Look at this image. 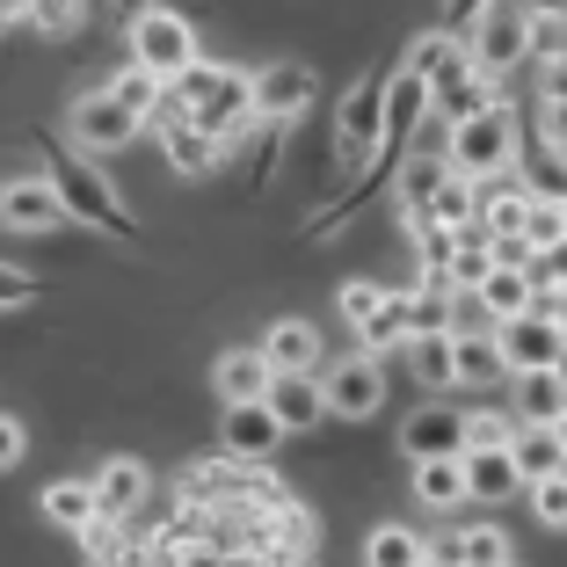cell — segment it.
Wrapping results in <instances>:
<instances>
[{"mask_svg":"<svg viewBox=\"0 0 567 567\" xmlns=\"http://www.w3.org/2000/svg\"><path fill=\"white\" fill-rule=\"evenodd\" d=\"M175 110H189V117H204L226 146H240V138L262 124V110H255V73L240 66H212V59H197V66L175 81Z\"/></svg>","mask_w":567,"mask_h":567,"instance_id":"cell-1","label":"cell"},{"mask_svg":"<svg viewBox=\"0 0 567 567\" xmlns=\"http://www.w3.org/2000/svg\"><path fill=\"white\" fill-rule=\"evenodd\" d=\"M385 81L393 73H357L342 87V102H334V161H342V175H357V167H371L385 153Z\"/></svg>","mask_w":567,"mask_h":567,"instance_id":"cell-2","label":"cell"},{"mask_svg":"<svg viewBox=\"0 0 567 567\" xmlns=\"http://www.w3.org/2000/svg\"><path fill=\"white\" fill-rule=\"evenodd\" d=\"M444 153L458 175H481V183L509 175L517 167V117H509V102H495V110H481L466 124H444Z\"/></svg>","mask_w":567,"mask_h":567,"instance_id":"cell-3","label":"cell"},{"mask_svg":"<svg viewBox=\"0 0 567 567\" xmlns=\"http://www.w3.org/2000/svg\"><path fill=\"white\" fill-rule=\"evenodd\" d=\"M124 44H132V59H138V66H153L161 81H183V73L204 59L197 30H189L175 8H132V16H124Z\"/></svg>","mask_w":567,"mask_h":567,"instance_id":"cell-4","label":"cell"},{"mask_svg":"<svg viewBox=\"0 0 567 567\" xmlns=\"http://www.w3.org/2000/svg\"><path fill=\"white\" fill-rule=\"evenodd\" d=\"M66 132H73V146L81 153H124L138 132H146V117H138L132 102H117V87L102 81V87H87V95H73L66 102Z\"/></svg>","mask_w":567,"mask_h":567,"instance_id":"cell-5","label":"cell"},{"mask_svg":"<svg viewBox=\"0 0 567 567\" xmlns=\"http://www.w3.org/2000/svg\"><path fill=\"white\" fill-rule=\"evenodd\" d=\"M51 175H59V189H66V204H73V218H81V226H95V234H117V240L132 234V212H124L117 183H110V175L95 167V153L73 146L66 161L51 167Z\"/></svg>","mask_w":567,"mask_h":567,"instance_id":"cell-6","label":"cell"},{"mask_svg":"<svg viewBox=\"0 0 567 567\" xmlns=\"http://www.w3.org/2000/svg\"><path fill=\"white\" fill-rule=\"evenodd\" d=\"M466 44H473V66L502 81V73H517L524 59L538 51V16L524 8V0H517V8H502V0H495V8L466 30Z\"/></svg>","mask_w":567,"mask_h":567,"instance_id":"cell-7","label":"cell"},{"mask_svg":"<svg viewBox=\"0 0 567 567\" xmlns=\"http://www.w3.org/2000/svg\"><path fill=\"white\" fill-rule=\"evenodd\" d=\"M0 218H8V234H59L73 218V204H66V189H59V175H30V167H16L8 175V189H0Z\"/></svg>","mask_w":567,"mask_h":567,"instance_id":"cell-8","label":"cell"},{"mask_svg":"<svg viewBox=\"0 0 567 567\" xmlns=\"http://www.w3.org/2000/svg\"><path fill=\"white\" fill-rule=\"evenodd\" d=\"M328 401H334V422H371L385 408V357L379 350H364L357 342L350 357H328Z\"/></svg>","mask_w":567,"mask_h":567,"instance_id":"cell-9","label":"cell"},{"mask_svg":"<svg viewBox=\"0 0 567 567\" xmlns=\"http://www.w3.org/2000/svg\"><path fill=\"white\" fill-rule=\"evenodd\" d=\"M153 124H161L153 138H161V153H167V167H175V175H212V167H226V153H234L226 138L212 132V124L189 117V110H175V102H167Z\"/></svg>","mask_w":567,"mask_h":567,"instance_id":"cell-10","label":"cell"},{"mask_svg":"<svg viewBox=\"0 0 567 567\" xmlns=\"http://www.w3.org/2000/svg\"><path fill=\"white\" fill-rule=\"evenodd\" d=\"M284 415L269 401H226V422H218V444H226V458H240V466H255V458H277L284 444Z\"/></svg>","mask_w":567,"mask_h":567,"instance_id":"cell-11","label":"cell"},{"mask_svg":"<svg viewBox=\"0 0 567 567\" xmlns=\"http://www.w3.org/2000/svg\"><path fill=\"white\" fill-rule=\"evenodd\" d=\"M313 95H320V81L299 59H277V66L255 73V110H262V124H299L306 110H313Z\"/></svg>","mask_w":567,"mask_h":567,"instance_id":"cell-12","label":"cell"},{"mask_svg":"<svg viewBox=\"0 0 567 567\" xmlns=\"http://www.w3.org/2000/svg\"><path fill=\"white\" fill-rule=\"evenodd\" d=\"M269 385H277V364H269L262 342H234V350L212 357V393L218 401H269Z\"/></svg>","mask_w":567,"mask_h":567,"instance_id":"cell-13","label":"cell"},{"mask_svg":"<svg viewBox=\"0 0 567 567\" xmlns=\"http://www.w3.org/2000/svg\"><path fill=\"white\" fill-rule=\"evenodd\" d=\"M502 350H509V364L517 371H538V364H567V328L546 313V306H532V313L502 320Z\"/></svg>","mask_w":567,"mask_h":567,"instance_id":"cell-14","label":"cell"},{"mask_svg":"<svg viewBox=\"0 0 567 567\" xmlns=\"http://www.w3.org/2000/svg\"><path fill=\"white\" fill-rule=\"evenodd\" d=\"M538 291H546V284H538V269H532V262H509V255H495V269H487L481 291H473V306H487V320L502 328V320L532 313Z\"/></svg>","mask_w":567,"mask_h":567,"instance_id":"cell-15","label":"cell"},{"mask_svg":"<svg viewBox=\"0 0 567 567\" xmlns=\"http://www.w3.org/2000/svg\"><path fill=\"white\" fill-rule=\"evenodd\" d=\"M408 66H415L422 81L436 87V95H451L458 81H473V73H481V66H473V44H466L458 30H430V37H415V44H408Z\"/></svg>","mask_w":567,"mask_h":567,"instance_id":"cell-16","label":"cell"},{"mask_svg":"<svg viewBox=\"0 0 567 567\" xmlns=\"http://www.w3.org/2000/svg\"><path fill=\"white\" fill-rule=\"evenodd\" d=\"M466 481H473V502H487V509H502L509 495H532L517 444H466Z\"/></svg>","mask_w":567,"mask_h":567,"instance_id":"cell-17","label":"cell"},{"mask_svg":"<svg viewBox=\"0 0 567 567\" xmlns=\"http://www.w3.org/2000/svg\"><path fill=\"white\" fill-rule=\"evenodd\" d=\"M269 408L284 415V430H291V436H299V430H320V422L334 415L328 379H320V371H277V385H269Z\"/></svg>","mask_w":567,"mask_h":567,"instance_id":"cell-18","label":"cell"},{"mask_svg":"<svg viewBox=\"0 0 567 567\" xmlns=\"http://www.w3.org/2000/svg\"><path fill=\"white\" fill-rule=\"evenodd\" d=\"M473 436H466V415H451V408H436V401H422L415 415L401 422V451L408 458H458Z\"/></svg>","mask_w":567,"mask_h":567,"instance_id":"cell-19","label":"cell"},{"mask_svg":"<svg viewBox=\"0 0 567 567\" xmlns=\"http://www.w3.org/2000/svg\"><path fill=\"white\" fill-rule=\"evenodd\" d=\"M430 560H451V567H509L517 560V538L502 524H458L451 538H430Z\"/></svg>","mask_w":567,"mask_h":567,"instance_id":"cell-20","label":"cell"},{"mask_svg":"<svg viewBox=\"0 0 567 567\" xmlns=\"http://www.w3.org/2000/svg\"><path fill=\"white\" fill-rule=\"evenodd\" d=\"M430 117H436V87L401 59V66H393V81H385V146H393V138H408V132H422Z\"/></svg>","mask_w":567,"mask_h":567,"instance_id":"cell-21","label":"cell"},{"mask_svg":"<svg viewBox=\"0 0 567 567\" xmlns=\"http://www.w3.org/2000/svg\"><path fill=\"white\" fill-rule=\"evenodd\" d=\"M37 517H44L51 532H66V538H81L87 524L102 517L95 473H87V481H44V495H37Z\"/></svg>","mask_w":567,"mask_h":567,"instance_id":"cell-22","label":"cell"},{"mask_svg":"<svg viewBox=\"0 0 567 567\" xmlns=\"http://www.w3.org/2000/svg\"><path fill=\"white\" fill-rule=\"evenodd\" d=\"M509 408H517L524 422H560L567 415V364L509 371Z\"/></svg>","mask_w":567,"mask_h":567,"instance_id":"cell-23","label":"cell"},{"mask_svg":"<svg viewBox=\"0 0 567 567\" xmlns=\"http://www.w3.org/2000/svg\"><path fill=\"white\" fill-rule=\"evenodd\" d=\"M408 371H415L422 393H451L458 385V328H436V334H408Z\"/></svg>","mask_w":567,"mask_h":567,"instance_id":"cell-24","label":"cell"},{"mask_svg":"<svg viewBox=\"0 0 567 567\" xmlns=\"http://www.w3.org/2000/svg\"><path fill=\"white\" fill-rule=\"evenodd\" d=\"M146 487H153V473L138 466V458H102L95 466L102 517H138V509H146Z\"/></svg>","mask_w":567,"mask_h":567,"instance_id":"cell-25","label":"cell"},{"mask_svg":"<svg viewBox=\"0 0 567 567\" xmlns=\"http://www.w3.org/2000/svg\"><path fill=\"white\" fill-rule=\"evenodd\" d=\"M444 175H451V153H436V146H415L401 161V183H393V197H401V218H422L430 212V197L444 189Z\"/></svg>","mask_w":567,"mask_h":567,"instance_id":"cell-26","label":"cell"},{"mask_svg":"<svg viewBox=\"0 0 567 567\" xmlns=\"http://www.w3.org/2000/svg\"><path fill=\"white\" fill-rule=\"evenodd\" d=\"M262 350H269V364H277V371H328L313 320H269V328H262Z\"/></svg>","mask_w":567,"mask_h":567,"instance_id":"cell-27","label":"cell"},{"mask_svg":"<svg viewBox=\"0 0 567 567\" xmlns=\"http://www.w3.org/2000/svg\"><path fill=\"white\" fill-rule=\"evenodd\" d=\"M415 502L422 509H458V502H473V481H466V451L458 458H415Z\"/></svg>","mask_w":567,"mask_h":567,"instance_id":"cell-28","label":"cell"},{"mask_svg":"<svg viewBox=\"0 0 567 567\" xmlns=\"http://www.w3.org/2000/svg\"><path fill=\"white\" fill-rule=\"evenodd\" d=\"M509 350H502V328H487V334H458V385H473V393H487V385H502L509 379Z\"/></svg>","mask_w":567,"mask_h":567,"instance_id":"cell-29","label":"cell"},{"mask_svg":"<svg viewBox=\"0 0 567 567\" xmlns=\"http://www.w3.org/2000/svg\"><path fill=\"white\" fill-rule=\"evenodd\" d=\"M357 342H364V350H379V357H393V350H408V291H379V306H371L364 320H357Z\"/></svg>","mask_w":567,"mask_h":567,"instance_id":"cell-30","label":"cell"},{"mask_svg":"<svg viewBox=\"0 0 567 567\" xmlns=\"http://www.w3.org/2000/svg\"><path fill=\"white\" fill-rule=\"evenodd\" d=\"M364 567H430V538L415 524H371Z\"/></svg>","mask_w":567,"mask_h":567,"instance_id":"cell-31","label":"cell"},{"mask_svg":"<svg viewBox=\"0 0 567 567\" xmlns=\"http://www.w3.org/2000/svg\"><path fill=\"white\" fill-rule=\"evenodd\" d=\"M110 87H117V102H132L138 117L153 124V117L167 110V87H175V81H161L153 66H138V59H132V66H117V73H110Z\"/></svg>","mask_w":567,"mask_h":567,"instance_id":"cell-32","label":"cell"},{"mask_svg":"<svg viewBox=\"0 0 567 567\" xmlns=\"http://www.w3.org/2000/svg\"><path fill=\"white\" fill-rule=\"evenodd\" d=\"M517 466H524V481L567 466V444H560V430H553V422H524V430H517Z\"/></svg>","mask_w":567,"mask_h":567,"instance_id":"cell-33","label":"cell"},{"mask_svg":"<svg viewBox=\"0 0 567 567\" xmlns=\"http://www.w3.org/2000/svg\"><path fill=\"white\" fill-rule=\"evenodd\" d=\"M524 240H532V248H553V240H567V189H538V197H532Z\"/></svg>","mask_w":567,"mask_h":567,"instance_id":"cell-34","label":"cell"},{"mask_svg":"<svg viewBox=\"0 0 567 567\" xmlns=\"http://www.w3.org/2000/svg\"><path fill=\"white\" fill-rule=\"evenodd\" d=\"M532 517L546 524V532H567V466H553V473L532 481Z\"/></svg>","mask_w":567,"mask_h":567,"instance_id":"cell-35","label":"cell"},{"mask_svg":"<svg viewBox=\"0 0 567 567\" xmlns=\"http://www.w3.org/2000/svg\"><path fill=\"white\" fill-rule=\"evenodd\" d=\"M269 524H277V560H306L313 553V517H306L299 502H284Z\"/></svg>","mask_w":567,"mask_h":567,"instance_id":"cell-36","label":"cell"},{"mask_svg":"<svg viewBox=\"0 0 567 567\" xmlns=\"http://www.w3.org/2000/svg\"><path fill=\"white\" fill-rule=\"evenodd\" d=\"M487 269H495V240H458V255H451V284H458V291H481V277H487Z\"/></svg>","mask_w":567,"mask_h":567,"instance_id":"cell-37","label":"cell"},{"mask_svg":"<svg viewBox=\"0 0 567 567\" xmlns=\"http://www.w3.org/2000/svg\"><path fill=\"white\" fill-rule=\"evenodd\" d=\"M517 430H524V415H517V408H509V415L466 408V436H473V444H517Z\"/></svg>","mask_w":567,"mask_h":567,"instance_id":"cell-38","label":"cell"},{"mask_svg":"<svg viewBox=\"0 0 567 567\" xmlns=\"http://www.w3.org/2000/svg\"><path fill=\"white\" fill-rule=\"evenodd\" d=\"M30 22L44 37H73L81 30V0H30Z\"/></svg>","mask_w":567,"mask_h":567,"instance_id":"cell-39","label":"cell"},{"mask_svg":"<svg viewBox=\"0 0 567 567\" xmlns=\"http://www.w3.org/2000/svg\"><path fill=\"white\" fill-rule=\"evenodd\" d=\"M538 95L567 102V51H546V59H538Z\"/></svg>","mask_w":567,"mask_h":567,"instance_id":"cell-40","label":"cell"},{"mask_svg":"<svg viewBox=\"0 0 567 567\" xmlns=\"http://www.w3.org/2000/svg\"><path fill=\"white\" fill-rule=\"evenodd\" d=\"M538 138L567 153V102H546V95H538Z\"/></svg>","mask_w":567,"mask_h":567,"instance_id":"cell-41","label":"cell"},{"mask_svg":"<svg viewBox=\"0 0 567 567\" xmlns=\"http://www.w3.org/2000/svg\"><path fill=\"white\" fill-rule=\"evenodd\" d=\"M22 451H30V430H22V415H0V466H22Z\"/></svg>","mask_w":567,"mask_h":567,"instance_id":"cell-42","label":"cell"},{"mask_svg":"<svg viewBox=\"0 0 567 567\" xmlns=\"http://www.w3.org/2000/svg\"><path fill=\"white\" fill-rule=\"evenodd\" d=\"M532 269H538V284H567V240L538 248V255H532Z\"/></svg>","mask_w":567,"mask_h":567,"instance_id":"cell-43","label":"cell"},{"mask_svg":"<svg viewBox=\"0 0 567 567\" xmlns=\"http://www.w3.org/2000/svg\"><path fill=\"white\" fill-rule=\"evenodd\" d=\"M487 8H495V0H444V30H473Z\"/></svg>","mask_w":567,"mask_h":567,"instance_id":"cell-44","label":"cell"},{"mask_svg":"<svg viewBox=\"0 0 567 567\" xmlns=\"http://www.w3.org/2000/svg\"><path fill=\"white\" fill-rule=\"evenodd\" d=\"M538 306H546V313L567 328V284H546V291H538Z\"/></svg>","mask_w":567,"mask_h":567,"instance_id":"cell-45","label":"cell"},{"mask_svg":"<svg viewBox=\"0 0 567 567\" xmlns=\"http://www.w3.org/2000/svg\"><path fill=\"white\" fill-rule=\"evenodd\" d=\"M524 8H532L538 22H546V16H560V22H567V0H524Z\"/></svg>","mask_w":567,"mask_h":567,"instance_id":"cell-46","label":"cell"},{"mask_svg":"<svg viewBox=\"0 0 567 567\" xmlns=\"http://www.w3.org/2000/svg\"><path fill=\"white\" fill-rule=\"evenodd\" d=\"M0 16H8V22H30V0H0Z\"/></svg>","mask_w":567,"mask_h":567,"instance_id":"cell-47","label":"cell"},{"mask_svg":"<svg viewBox=\"0 0 567 567\" xmlns=\"http://www.w3.org/2000/svg\"><path fill=\"white\" fill-rule=\"evenodd\" d=\"M553 430H560V444H567V415H560V422H553Z\"/></svg>","mask_w":567,"mask_h":567,"instance_id":"cell-48","label":"cell"}]
</instances>
